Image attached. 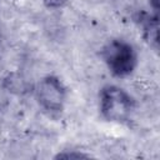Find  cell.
I'll return each mask as SVG.
<instances>
[{"mask_svg":"<svg viewBox=\"0 0 160 160\" xmlns=\"http://www.w3.org/2000/svg\"><path fill=\"white\" fill-rule=\"evenodd\" d=\"M134 21L141 28L144 39L151 46H154V49H158V11H154V14L139 11L134 15Z\"/></svg>","mask_w":160,"mask_h":160,"instance_id":"obj_4","label":"cell"},{"mask_svg":"<svg viewBox=\"0 0 160 160\" xmlns=\"http://www.w3.org/2000/svg\"><path fill=\"white\" fill-rule=\"evenodd\" d=\"M134 98L116 85H106L100 91L101 115L115 122H128L135 111Z\"/></svg>","mask_w":160,"mask_h":160,"instance_id":"obj_1","label":"cell"},{"mask_svg":"<svg viewBox=\"0 0 160 160\" xmlns=\"http://www.w3.org/2000/svg\"><path fill=\"white\" fill-rule=\"evenodd\" d=\"M101 58L109 71L116 78L129 76L138 65V54L131 44L115 39L109 41L101 51Z\"/></svg>","mask_w":160,"mask_h":160,"instance_id":"obj_2","label":"cell"},{"mask_svg":"<svg viewBox=\"0 0 160 160\" xmlns=\"http://www.w3.org/2000/svg\"><path fill=\"white\" fill-rule=\"evenodd\" d=\"M64 156H66V158H86L88 155L81 154V152H69V154H59L56 158H64Z\"/></svg>","mask_w":160,"mask_h":160,"instance_id":"obj_6","label":"cell"},{"mask_svg":"<svg viewBox=\"0 0 160 160\" xmlns=\"http://www.w3.org/2000/svg\"><path fill=\"white\" fill-rule=\"evenodd\" d=\"M35 95L44 110L49 112H60L66 100V89L59 78L48 75L38 82Z\"/></svg>","mask_w":160,"mask_h":160,"instance_id":"obj_3","label":"cell"},{"mask_svg":"<svg viewBox=\"0 0 160 160\" xmlns=\"http://www.w3.org/2000/svg\"><path fill=\"white\" fill-rule=\"evenodd\" d=\"M45 6L50 8V9H59V8H62L69 0H42Z\"/></svg>","mask_w":160,"mask_h":160,"instance_id":"obj_5","label":"cell"}]
</instances>
